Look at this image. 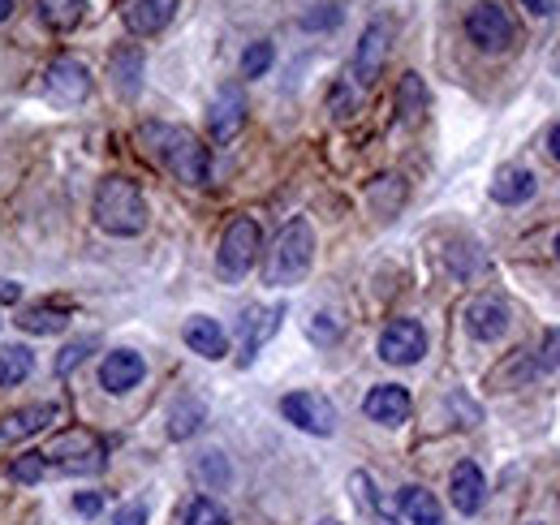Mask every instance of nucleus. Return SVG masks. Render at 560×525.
<instances>
[{"label": "nucleus", "instance_id": "58836bf2", "mask_svg": "<svg viewBox=\"0 0 560 525\" xmlns=\"http://www.w3.org/2000/svg\"><path fill=\"white\" fill-rule=\"evenodd\" d=\"M9 13H13V0H0V22H4Z\"/></svg>", "mask_w": 560, "mask_h": 525}, {"label": "nucleus", "instance_id": "f03ea898", "mask_svg": "<svg viewBox=\"0 0 560 525\" xmlns=\"http://www.w3.org/2000/svg\"><path fill=\"white\" fill-rule=\"evenodd\" d=\"M91 211H95V224L113 237H139L147 229V198L126 177H104Z\"/></svg>", "mask_w": 560, "mask_h": 525}, {"label": "nucleus", "instance_id": "20e7f679", "mask_svg": "<svg viewBox=\"0 0 560 525\" xmlns=\"http://www.w3.org/2000/svg\"><path fill=\"white\" fill-rule=\"evenodd\" d=\"M259 250H264V233H259V224H255L250 215H237V220L224 229V237H220L215 271H220L229 284H237V280L255 267Z\"/></svg>", "mask_w": 560, "mask_h": 525}, {"label": "nucleus", "instance_id": "cd10ccee", "mask_svg": "<svg viewBox=\"0 0 560 525\" xmlns=\"http://www.w3.org/2000/svg\"><path fill=\"white\" fill-rule=\"evenodd\" d=\"M182 525H229V513H224L211 495H195V500L182 509Z\"/></svg>", "mask_w": 560, "mask_h": 525}, {"label": "nucleus", "instance_id": "9b49d317", "mask_svg": "<svg viewBox=\"0 0 560 525\" xmlns=\"http://www.w3.org/2000/svg\"><path fill=\"white\" fill-rule=\"evenodd\" d=\"M242 126H246V95L237 86H220V95L208 108V133L215 142H229L242 133Z\"/></svg>", "mask_w": 560, "mask_h": 525}, {"label": "nucleus", "instance_id": "2f4dec72", "mask_svg": "<svg viewBox=\"0 0 560 525\" xmlns=\"http://www.w3.org/2000/svg\"><path fill=\"white\" fill-rule=\"evenodd\" d=\"M95 349V336H86V340H73L61 349V358H57V375H70L78 362H86V353Z\"/></svg>", "mask_w": 560, "mask_h": 525}, {"label": "nucleus", "instance_id": "e433bc0d", "mask_svg": "<svg viewBox=\"0 0 560 525\" xmlns=\"http://www.w3.org/2000/svg\"><path fill=\"white\" fill-rule=\"evenodd\" d=\"M522 4H526V9H530V13H539V18H544V13H552V9H557V0H522Z\"/></svg>", "mask_w": 560, "mask_h": 525}, {"label": "nucleus", "instance_id": "f257e3e1", "mask_svg": "<svg viewBox=\"0 0 560 525\" xmlns=\"http://www.w3.org/2000/svg\"><path fill=\"white\" fill-rule=\"evenodd\" d=\"M142 138L151 142V151L160 155V164L182 186H208L211 182V160H208V147L199 142V133L182 130V126H147Z\"/></svg>", "mask_w": 560, "mask_h": 525}, {"label": "nucleus", "instance_id": "c756f323", "mask_svg": "<svg viewBox=\"0 0 560 525\" xmlns=\"http://www.w3.org/2000/svg\"><path fill=\"white\" fill-rule=\"evenodd\" d=\"M272 44L268 39H259V44H250L246 52H242V78H264L268 69H272Z\"/></svg>", "mask_w": 560, "mask_h": 525}, {"label": "nucleus", "instance_id": "37998d69", "mask_svg": "<svg viewBox=\"0 0 560 525\" xmlns=\"http://www.w3.org/2000/svg\"><path fill=\"white\" fill-rule=\"evenodd\" d=\"M526 525H544V522H526Z\"/></svg>", "mask_w": 560, "mask_h": 525}, {"label": "nucleus", "instance_id": "72a5a7b5", "mask_svg": "<svg viewBox=\"0 0 560 525\" xmlns=\"http://www.w3.org/2000/svg\"><path fill=\"white\" fill-rule=\"evenodd\" d=\"M113 522L117 525H147V504H139V500H135V504H121Z\"/></svg>", "mask_w": 560, "mask_h": 525}, {"label": "nucleus", "instance_id": "473e14b6", "mask_svg": "<svg viewBox=\"0 0 560 525\" xmlns=\"http://www.w3.org/2000/svg\"><path fill=\"white\" fill-rule=\"evenodd\" d=\"M306 331H311V340H319V345H328V340H337V319L332 315H315L311 324H306Z\"/></svg>", "mask_w": 560, "mask_h": 525}, {"label": "nucleus", "instance_id": "a19ab883", "mask_svg": "<svg viewBox=\"0 0 560 525\" xmlns=\"http://www.w3.org/2000/svg\"><path fill=\"white\" fill-rule=\"evenodd\" d=\"M319 525H341V522H332V517H328V522H319Z\"/></svg>", "mask_w": 560, "mask_h": 525}, {"label": "nucleus", "instance_id": "dca6fc26", "mask_svg": "<svg viewBox=\"0 0 560 525\" xmlns=\"http://www.w3.org/2000/svg\"><path fill=\"white\" fill-rule=\"evenodd\" d=\"M384 57H388V26L384 22H371L362 31V39H358V52H353V78L362 86H371L380 78V69H384Z\"/></svg>", "mask_w": 560, "mask_h": 525}, {"label": "nucleus", "instance_id": "6e6552de", "mask_svg": "<svg viewBox=\"0 0 560 525\" xmlns=\"http://www.w3.org/2000/svg\"><path fill=\"white\" fill-rule=\"evenodd\" d=\"M427 353V331L419 319H393L380 336V358L388 366H415Z\"/></svg>", "mask_w": 560, "mask_h": 525}, {"label": "nucleus", "instance_id": "423d86ee", "mask_svg": "<svg viewBox=\"0 0 560 525\" xmlns=\"http://www.w3.org/2000/svg\"><path fill=\"white\" fill-rule=\"evenodd\" d=\"M280 413L306 435H337V405L324 393H289L280 400Z\"/></svg>", "mask_w": 560, "mask_h": 525}, {"label": "nucleus", "instance_id": "7ed1b4c3", "mask_svg": "<svg viewBox=\"0 0 560 525\" xmlns=\"http://www.w3.org/2000/svg\"><path fill=\"white\" fill-rule=\"evenodd\" d=\"M315 262V229L306 215H293L284 229L277 233L272 250H268V267H264V280L268 284H298Z\"/></svg>", "mask_w": 560, "mask_h": 525}, {"label": "nucleus", "instance_id": "6ab92c4d", "mask_svg": "<svg viewBox=\"0 0 560 525\" xmlns=\"http://www.w3.org/2000/svg\"><path fill=\"white\" fill-rule=\"evenodd\" d=\"M182 336H186L190 353H199V358H208V362H220V358L229 353V336H224V328H220L215 319H208V315H195Z\"/></svg>", "mask_w": 560, "mask_h": 525}, {"label": "nucleus", "instance_id": "5701e85b", "mask_svg": "<svg viewBox=\"0 0 560 525\" xmlns=\"http://www.w3.org/2000/svg\"><path fill=\"white\" fill-rule=\"evenodd\" d=\"M18 328L31 331V336H57V331L70 328V311H61V306H26L18 315Z\"/></svg>", "mask_w": 560, "mask_h": 525}, {"label": "nucleus", "instance_id": "4468645a", "mask_svg": "<svg viewBox=\"0 0 560 525\" xmlns=\"http://www.w3.org/2000/svg\"><path fill=\"white\" fill-rule=\"evenodd\" d=\"M57 418H61V409H57V405H22V409L4 413V418H0V448H4V444H22V440L39 435V431H44V427H52Z\"/></svg>", "mask_w": 560, "mask_h": 525}, {"label": "nucleus", "instance_id": "a211bd4d", "mask_svg": "<svg viewBox=\"0 0 560 525\" xmlns=\"http://www.w3.org/2000/svg\"><path fill=\"white\" fill-rule=\"evenodd\" d=\"M280 315H284V306H272V311H264V306H250L246 315H242V366L264 349V340L280 328Z\"/></svg>", "mask_w": 560, "mask_h": 525}, {"label": "nucleus", "instance_id": "c9c22d12", "mask_svg": "<svg viewBox=\"0 0 560 525\" xmlns=\"http://www.w3.org/2000/svg\"><path fill=\"white\" fill-rule=\"evenodd\" d=\"M544 366L560 371V328H552L548 331V340H544Z\"/></svg>", "mask_w": 560, "mask_h": 525}, {"label": "nucleus", "instance_id": "1a4fd4ad", "mask_svg": "<svg viewBox=\"0 0 560 525\" xmlns=\"http://www.w3.org/2000/svg\"><path fill=\"white\" fill-rule=\"evenodd\" d=\"M509 324H513V311H509V302L495 298V293H483V298H475V302L466 306V331H470L475 340H483V345L509 336Z\"/></svg>", "mask_w": 560, "mask_h": 525}, {"label": "nucleus", "instance_id": "a878e982", "mask_svg": "<svg viewBox=\"0 0 560 525\" xmlns=\"http://www.w3.org/2000/svg\"><path fill=\"white\" fill-rule=\"evenodd\" d=\"M39 18L52 31H73L86 18V0H39Z\"/></svg>", "mask_w": 560, "mask_h": 525}, {"label": "nucleus", "instance_id": "aec40b11", "mask_svg": "<svg viewBox=\"0 0 560 525\" xmlns=\"http://www.w3.org/2000/svg\"><path fill=\"white\" fill-rule=\"evenodd\" d=\"M535 190H539V182H535L530 168H500L495 182H491V198L504 202V207H517V202L535 198Z\"/></svg>", "mask_w": 560, "mask_h": 525}, {"label": "nucleus", "instance_id": "393cba45", "mask_svg": "<svg viewBox=\"0 0 560 525\" xmlns=\"http://www.w3.org/2000/svg\"><path fill=\"white\" fill-rule=\"evenodd\" d=\"M35 371V353L26 345H13V349H0V388H18L26 384Z\"/></svg>", "mask_w": 560, "mask_h": 525}, {"label": "nucleus", "instance_id": "39448f33", "mask_svg": "<svg viewBox=\"0 0 560 525\" xmlns=\"http://www.w3.org/2000/svg\"><path fill=\"white\" fill-rule=\"evenodd\" d=\"M44 457H48L52 469H61V474H100V469L108 465V453H104L100 435H95V431H82V427L61 431V435L48 444Z\"/></svg>", "mask_w": 560, "mask_h": 525}, {"label": "nucleus", "instance_id": "79ce46f5", "mask_svg": "<svg viewBox=\"0 0 560 525\" xmlns=\"http://www.w3.org/2000/svg\"><path fill=\"white\" fill-rule=\"evenodd\" d=\"M557 259H560V237H557Z\"/></svg>", "mask_w": 560, "mask_h": 525}, {"label": "nucleus", "instance_id": "412c9836", "mask_svg": "<svg viewBox=\"0 0 560 525\" xmlns=\"http://www.w3.org/2000/svg\"><path fill=\"white\" fill-rule=\"evenodd\" d=\"M208 418V405L199 396H177L173 409H168V435L173 440H190Z\"/></svg>", "mask_w": 560, "mask_h": 525}, {"label": "nucleus", "instance_id": "4be33fe9", "mask_svg": "<svg viewBox=\"0 0 560 525\" xmlns=\"http://www.w3.org/2000/svg\"><path fill=\"white\" fill-rule=\"evenodd\" d=\"M397 504H401V513H406V522L410 525H444V517H440V500H435L431 491H422V487H401Z\"/></svg>", "mask_w": 560, "mask_h": 525}, {"label": "nucleus", "instance_id": "7c9ffc66", "mask_svg": "<svg viewBox=\"0 0 560 525\" xmlns=\"http://www.w3.org/2000/svg\"><path fill=\"white\" fill-rule=\"evenodd\" d=\"M195 469H199V478H203L208 487H224V482H229V460H224V453H203Z\"/></svg>", "mask_w": 560, "mask_h": 525}, {"label": "nucleus", "instance_id": "f3484780", "mask_svg": "<svg viewBox=\"0 0 560 525\" xmlns=\"http://www.w3.org/2000/svg\"><path fill=\"white\" fill-rule=\"evenodd\" d=\"M182 0H126V26L135 35H160L177 18Z\"/></svg>", "mask_w": 560, "mask_h": 525}, {"label": "nucleus", "instance_id": "b1692460", "mask_svg": "<svg viewBox=\"0 0 560 525\" xmlns=\"http://www.w3.org/2000/svg\"><path fill=\"white\" fill-rule=\"evenodd\" d=\"M113 86H117L121 95H139V86H142L139 48H117V52H113Z\"/></svg>", "mask_w": 560, "mask_h": 525}, {"label": "nucleus", "instance_id": "ddd939ff", "mask_svg": "<svg viewBox=\"0 0 560 525\" xmlns=\"http://www.w3.org/2000/svg\"><path fill=\"white\" fill-rule=\"evenodd\" d=\"M448 495H453V509H457L462 517H475V513L483 509V500H488V478H483V469H479L475 460L453 465Z\"/></svg>", "mask_w": 560, "mask_h": 525}, {"label": "nucleus", "instance_id": "bb28decb", "mask_svg": "<svg viewBox=\"0 0 560 525\" xmlns=\"http://www.w3.org/2000/svg\"><path fill=\"white\" fill-rule=\"evenodd\" d=\"M397 104H401V121H406V126H419L422 113H427V86H422L419 73H406V78H401Z\"/></svg>", "mask_w": 560, "mask_h": 525}, {"label": "nucleus", "instance_id": "0eeeda50", "mask_svg": "<svg viewBox=\"0 0 560 525\" xmlns=\"http://www.w3.org/2000/svg\"><path fill=\"white\" fill-rule=\"evenodd\" d=\"M466 35L483 52H509L513 39H517V26L500 4H475L470 18H466Z\"/></svg>", "mask_w": 560, "mask_h": 525}, {"label": "nucleus", "instance_id": "9d476101", "mask_svg": "<svg viewBox=\"0 0 560 525\" xmlns=\"http://www.w3.org/2000/svg\"><path fill=\"white\" fill-rule=\"evenodd\" d=\"M44 91H48L52 100H61V104H82V100L91 95V73H86L82 61L61 57V61H52L48 73H44Z\"/></svg>", "mask_w": 560, "mask_h": 525}, {"label": "nucleus", "instance_id": "f8f14e48", "mask_svg": "<svg viewBox=\"0 0 560 525\" xmlns=\"http://www.w3.org/2000/svg\"><path fill=\"white\" fill-rule=\"evenodd\" d=\"M142 380H147V362L135 349H113L104 358V366H100V384H104V393L113 396H126L130 388H139Z\"/></svg>", "mask_w": 560, "mask_h": 525}, {"label": "nucleus", "instance_id": "c85d7f7f", "mask_svg": "<svg viewBox=\"0 0 560 525\" xmlns=\"http://www.w3.org/2000/svg\"><path fill=\"white\" fill-rule=\"evenodd\" d=\"M48 469H52V465H48V457H44V453H22V457H13V465H9V478L31 487V482H39Z\"/></svg>", "mask_w": 560, "mask_h": 525}, {"label": "nucleus", "instance_id": "ea45409f", "mask_svg": "<svg viewBox=\"0 0 560 525\" xmlns=\"http://www.w3.org/2000/svg\"><path fill=\"white\" fill-rule=\"evenodd\" d=\"M552 73H557V78H560V52H557V57H552Z\"/></svg>", "mask_w": 560, "mask_h": 525}, {"label": "nucleus", "instance_id": "4c0bfd02", "mask_svg": "<svg viewBox=\"0 0 560 525\" xmlns=\"http://www.w3.org/2000/svg\"><path fill=\"white\" fill-rule=\"evenodd\" d=\"M548 151H552V160H560V126L548 133Z\"/></svg>", "mask_w": 560, "mask_h": 525}, {"label": "nucleus", "instance_id": "f704fd0d", "mask_svg": "<svg viewBox=\"0 0 560 525\" xmlns=\"http://www.w3.org/2000/svg\"><path fill=\"white\" fill-rule=\"evenodd\" d=\"M73 509H78L82 517H95V513L104 509V500H100V491H78V495H73Z\"/></svg>", "mask_w": 560, "mask_h": 525}, {"label": "nucleus", "instance_id": "2eb2a0df", "mask_svg": "<svg viewBox=\"0 0 560 525\" xmlns=\"http://www.w3.org/2000/svg\"><path fill=\"white\" fill-rule=\"evenodd\" d=\"M410 393L401 388V384H380V388H371L366 400H362V413L371 418V422H380V427H401L406 418H410Z\"/></svg>", "mask_w": 560, "mask_h": 525}]
</instances>
